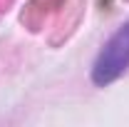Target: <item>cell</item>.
Returning a JSON list of instances; mask_svg holds the SVG:
<instances>
[{"label": "cell", "mask_w": 129, "mask_h": 127, "mask_svg": "<svg viewBox=\"0 0 129 127\" xmlns=\"http://www.w3.org/2000/svg\"><path fill=\"white\" fill-rule=\"evenodd\" d=\"M129 67V23L109 37V43L99 52L94 67H92V80L97 85H107L117 80Z\"/></svg>", "instance_id": "cell-1"}]
</instances>
